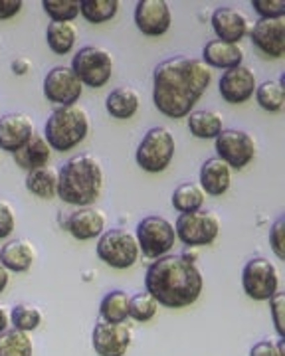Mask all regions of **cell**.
<instances>
[{"label": "cell", "mask_w": 285, "mask_h": 356, "mask_svg": "<svg viewBox=\"0 0 285 356\" xmlns=\"http://www.w3.org/2000/svg\"><path fill=\"white\" fill-rule=\"evenodd\" d=\"M212 81V70L202 60L190 56H172L153 72V102L169 119L193 113L198 99Z\"/></svg>", "instance_id": "6da1fadb"}, {"label": "cell", "mask_w": 285, "mask_h": 356, "mask_svg": "<svg viewBox=\"0 0 285 356\" xmlns=\"http://www.w3.org/2000/svg\"><path fill=\"white\" fill-rule=\"evenodd\" d=\"M147 293L158 305L182 309L195 303L204 287V277L196 264L186 261L181 254H167L155 259L145 273Z\"/></svg>", "instance_id": "7a4b0ae2"}, {"label": "cell", "mask_w": 285, "mask_h": 356, "mask_svg": "<svg viewBox=\"0 0 285 356\" xmlns=\"http://www.w3.org/2000/svg\"><path fill=\"white\" fill-rule=\"evenodd\" d=\"M104 191V166L97 156L81 153L65 161L58 172V198L72 206H91Z\"/></svg>", "instance_id": "3957f363"}, {"label": "cell", "mask_w": 285, "mask_h": 356, "mask_svg": "<svg viewBox=\"0 0 285 356\" xmlns=\"http://www.w3.org/2000/svg\"><path fill=\"white\" fill-rule=\"evenodd\" d=\"M90 135V115L81 105L56 107L46 125L44 139L52 147V151H72Z\"/></svg>", "instance_id": "277c9868"}, {"label": "cell", "mask_w": 285, "mask_h": 356, "mask_svg": "<svg viewBox=\"0 0 285 356\" xmlns=\"http://www.w3.org/2000/svg\"><path fill=\"white\" fill-rule=\"evenodd\" d=\"M174 151H177V143L172 131L165 125H156L142 135L135 153V161L147 172H163L172 163Z\"/></svg>", "instance_id": "5b68a950"}, {"label": "cell", "mask_w": 285, "mask_h": 356, "mask_svg": "<svg viewBox=\"0 0 285 356\" xmlns=\"http://www.w3.org/2000/svg\"><path fill=\"white\" fill-rule=\"evenodd\" d=\"M72 72L81 86L99 89L113 76V56L101 46H83L72 60Z\"/></svg>", "instance_id": "8992f818"}, {"label": "cell", "mask_w": 285, "mask_h": 356, "mask_svg": "<svg viewBox=\"0 0 285 356\" xmlns=\"http://www.w3.org/2000/svg\"><path fill=\"white\" fill-rule=\"evenodd\" d=\"M135 240L139 243V252H142L145 257L149 259H158L163 255H167L174 248L177 242V232L174 226L170 224L165 216L142 218L137 224V234Z\"/></svg>", "instance_id": "52a82bcc"}, {"label": "cell", "mask_w": 285, "mask_h": 356, "mask_svg": "<svg viewBox=\"0 0 285 356\" xmlns=\"http://www.w3.org/2000/svg\"><path fill=\"white\" fill-rule=\"evenodd\" d=\"M139 243L123 228L105 229L97 242V257L113 269H129L139 259Z\"/></svg>", "instance_id": "ba28073f"}, {"label": "cell", "mask_w": 285, "mask_h": 356, "mask_svg": "<svg viewBox=\"0 0 285 356\" xmlns=\"http://www.w3.org/2000/svg\"><path fill=\"white\" fill-rule=\"evenodd\" d=\"M220 218L214 210H198L190 214H181L174 224L177 240H181L188 248L214 243L220 234Z\"/></svg>", "instance_id": "9c48e42d"}, {"label": "cell", "mask_w": 285, "mask_h": 356, "mask_svg": "<svg viewBox=\"0 0 285 356\" xmlns=\"http://www.w3.org/2000/svg\"><path fill=\"white\" fill-rule=\"evenodd\" d=\"M242 287L254 301H270L279 291V273L266 257H252L242 269Z\"/></svg>", "instance_id": "30bf717a"}, {"label": "cell", "mask_w": 285, "mask_h": 356, "mask_svg": "<svg viewBox=\"0 0 285 356\" xmlns=\"http://www.w3.org/2000/svg\"><path fill=\"white\" fill-rule=\"evenodd\" d=\"M214 147L216 156L236 170L246 168L258 153L254 137L242 129H222L220 135L214 139Z\"/></svg>", "instance_id": "8fae6325"}, {"label": "cell", "mask_w": 285, "mask_h": 356, "mask_svg": "<svg viewBox=\"0 0 285 356\" xmlns=\"http://www.w3.org/2000/svg\"><path fill=\"white\" fill-rule=\"evenodd\" d=\"M83 93V86L70 65H56L44 77V95L58 107L76 105Z\"/></svg>", "instance_id": "7c38bea8"}, {"label": "cell", "mask_w": 285, "mask_h": 356, "mask_svg": "<svg viewBox=\"0 0 285 356\" xmlns=\"http://www.w3.org/2000/svg\"><path fill=\"white\" fill-rule=\"evenodd\" d=\"M133 341V331L125 323L97 321L91 332V344L99 356H123Z\"/></svg>", "instance_id": "4fadbf2b"}, {"label": "cell", "mask_w": 285, "mask_h": 356, "mask_svg": "<svg viewBox=\"0 0 285 356\" xmlns=\"http://www.w3.org/2000/svg\"><path fill=\"white\" fill-rule=\"evenodd\" d=\"M256 88H258L256 72L250 65L244 64L226 70L218 81L222 99L226 103H232V105H240V103L252 99L256 93Z\"/></svg>", "instance_id": "5bb4252c"}, {"label": "cell", "mask_w": 285, "mask_h": 356, "mask_svg": "<svg viewBox=\"0 0 285 356\" xmlns=\"http://www.w3.org/2000/svg\"><path fill=\"white\" fill-rule=\"evenodd\" d=\"M247 34L266 58L279 60L285 56V18H258Z\"/></svg>", "instance_id": "9a60e30c"}, {"label": "cell", "mask_w": 285, "mask_h": 356, "mask_svg": "<svg viewBox=\"0 0 285 356\" xmlns=\"http://www.w3.org/2000/svg\"><path fill=\"white\" fill-rule=\"evenodd\" d=\"M135 24L145 36H163L172 24V13L165 0H139L135 4Z\"/></svg>", "instance_id": "2e32d148"}, {"label": "cell", "mask_w": 285, "mask_h": 356, "mask_svg": "<svg viewBox=\"0 0 285 356\" xmlns=\"http://www.w3.org/2000/svg\"><path fill=\"white\" fill-rule=\"evenodd\" d=\"M34 135V121L28 113L13 111L0 117V151L16 153Z\"/></svg>", "instance_id": "e0dca14e"}, {"label": "cell", "mask_w": 285, "mask_h": 356, "mask_svg": "<svg viewBox=\"0 0 285 356\" xmlns=\"http://www.w3.org/2000/svg\"><path fill=\"white\" fill-rule=\"evenodd\" d=\"M210 22H212V30L218 36V40L228 42V44H240L250 32V22H247L246 14L234 6H228V4L218 6L212 13Z\"/></svg>", "instance_id": "ac0fdd59"}, {"label": "cell", "mask_w": 285, "mask_h": 356, "mask_svg": "<svg viewBox=\"0 0 285 356\" xmlns=\"http://www.w3.org/2000/svg\"><path fill=\"white\" fill-rule=\"evenodd\" d=\"M107 226V218L101 208H95V206H83L76 212H72L67 222H65V228L67 232L79 240V242H88L93 238H99L105 232Z\"/></svg>", "instance_id": "d6986e66"}, {"label": "cell", "mask_w": 285, "mask_h": 356, "mask_svg": "<svg viewBox=\"0 0 285 356\" xmlns=\"http://www.w3.org/2000/svg\"><path fill=\"white\" fill-rule=\"evenodd\" d=\"M36 261V248L26 238H16L2 245L0 250V264L6 267V271L24 273Z\"/></svg>", "instance_id": "ffe728a7"}, {"label": "cell", "mask_w": 285, "mask_h": 356, "mask_svg": "<svg viewBox=\"0 0 285 356\" xmlns=\"http://www.w3.org/2000/svg\"><path fill=\"white\" fill-rule=\"evenodd\" d=\"M232 184V168L218 156L206 159L200 166V188L210 196H222Z\"/></svg>", "instance_id": "44dd1931"}, {"label": "cell", "mask_w": 285, "mask_h": 356, "mask_svg": "<svg viewBox=\"0 0 285 356\" xmlns=\"http://www.w3.org/2000/svg\"><path fill=\"white\" fill-rule=\"evenodd\" d=\"M244 48L240 44H228L222 40H210L202 50V62L208 67L230 70L244 64Z\"/></svg>", "instance_id": "7402d4cb"}, {"label": "cell", "mask_w": 285, "mask_h": 356, "mask_svg": "<svg viewBox=\"0 0 285 356\" xmlns=\"http://www.w3.org/2000/svg\"><path fill=\"white\" fill-rule=\"evenodd\" d=\"M16 166L24 168V170H34V168H42V166L50 165L52 159V147L48 145V140L44 139V135H40L34 131V135L30 137L26 145L13 154Z\"/></svg>", "instance_id": "603a6c76"}, {"label": "cell", "mask_w": 285, "mask_h": 356, "mask_svg": "<svg viewBox=\"0 0 285 356\" xmlns=\"http://www.w3.org/2000/svg\"><path fill=\"white\" fill-rule=\"evenodd\" d=\"M139 103H141V97H139L137 89L125 86V88L113 89L107 95L105 109H107V113L111 115L113 119L125 121V119L135 117V113L139 111Z\"/></svg>", "instance_id": "cb8c5ba5"}, {"label": "cell", "mask_w": 285, "mask_h": 356, "mask_svg": "<svg viewBox=\"0 0 285 356\" xmlns=\"http://www.w3.org/2000/svg\"><path fill=\"white\" fill-rule=\"evenodd\" d=\"M188 129L196 139H216L224 129V117L216 109H198L188 115Z\"/></svg>", "instance_id": "d4e9b609"}, {"label": "cell", "mask_w": 285, "mask_h": 356, "mask_svg": "<svg viewBox=\"0 0 285 356\" xmlns=\"http://www.w3.org/2000/svg\"><path fill=\"white\" fill-rule=\"evenodd\" d=\"M26 191L44 200L56 198L58 196V170L50 165L30 170L26 175Z\"/></svg>", "instance_id": "484cf974"}, {"label": "cell", "mask_w": 285, "mask_h": 356, "mask_svg": "<svg viewBox=\"0 0 285 356\" xmlns=\"http://www.w3.org/2000/svg\"><path fill=\"white\" fill-rule=\"evenodd\" d=\"M76 40H78V28L72 22H50L46 28L48 48L58 56H64L74 50Z\"/></svg>", "instance_id": "4316f807"}, {"label": "cell", "mask_w": 285, "mask_h": 356, "mask_svg": "<svg viewBox=\"0 0 285 356\" xmlns=\"http://www.w3.org/2000/svg\"><path fill=\"white\" fill-rule=\"evenodd\" d=\"M206 200V194L196 182H182L172 192V206L181 214H190L202 210Z\"/></svg>", "instance_id": "83f0119b"}, {"label": "cell", "mask_w": 285, "mask_h": 356, "mask_svg": "<svg viewBox=\"0 0 285 356\" xmlns=\"http://www.w3.org/2000/svg\"><path fill=\"white\" fill-rule=\"evenodd\" d=\"M131 297L123 289H113L105 295L99 305V317L105 323H125L129 318Z\"/></svg>", "instance_id": "f1b7e54d"}, {"label": "cell", "mask_w": 285, "mask_h": 356, "mask_svg": "<svg viewBox=\"0 0 285 356\" xmlns=\"http://www.w3.org/2000/svg\"><path fill=\"white\" fill-rule=\"evenodd\" d=\"M256 102L263 109L270 113H279L285 105V86L284 76L279 79H268L263 83H259L256 88Z\"/></svg>", "instance_id": "f546056e"}, {"label": "cell", "mask_w": 285, "mask_h": 356, "mask_svg": "<svg viewBox=\"0 0 285 356\" xmlns=\"http://www.w3.org/2000/svg\"><path fill=\"white\" fill-rule=\"evenodd\" d=\"M119 13L117 0H79V14L91 24H104Z\"/></svg>", "instance_id": "4dcf8cb0"}, {"label": "cell", "mask_w": 285, "mask_h": 356, "mask_svg": "<svg viewBox=\"0 0 285 356\" xmlns=\"http://www.w3.org/2000/svg\"><path fill=\"white\" fill-rule=\"evenodd\" d=\"M34 346L28 332L6 329L0 332V356H32Z\"/></svg>", "instance_id": "1f68e13d"}, {"label": "cell", "mask_w": 285, "mask_h": 356, "mask_svg": "<svg viewBox=\"0 0 285 356\" xmlns=\"http://www.w3.org/2000/svg\"><path fill=\"white\" fill-rule=\"evenodd\" d=\"M10 323H13V329L18 331H36L40 325H42V313H40L38 307L30 305V303H18L13 307L10 311Z\"/></svg>", "instance_id": "d6a6232c"}, {"label": "cell", "mask_w": 285, "mask_h": 356, "mask_svg": "<svg viewBox=\"0 0 285 356\" xmlns=\"http://www.w3.org/2000/svg\"><path fill=\"white\" fill-rule=\"evenodd\" d=\"M42 6L52 22H72L79 16V0H42Z\"/></svg>", "instance_id": "836d02e7"}, {"label": "cell", "mask_w": 285, "mask_h": 356, "mask_svg": "<svg viewBox=\"0 0 285 356\" xmlns=\"http://www.w3.org/2000/svg\"><path fill=\"white\" fill-rule=\"evenodd\" d=\"M158 311V303L155 301L153 295L149 293H137L135 297H131L129 303V317L137 323H149L151 318H155Z\"/></svg>", "instance_id": "e575fe53"}, {"label": "cell", "mask_w": 285, "mask_h": 356, "mask_svg": "<svg viewBox=\"0 0 285 356\" xmlns=\"http://www.w3.org/2000/svg\"><path fill=\"white\" fill-rule=\"evenodd\" d=\"M270 311H272V321L279 339H285V293L277 291L270 299Z\"/></svg>", "instance_id": "d590c367"}, {"label": "cell", "mask_w": 285, "mask_h": 356, "mask_svg": "<svg viewBox=\"0 0 285 356\" xmlns=\"http://www.w3.org/2000/svg\"><path fill=\"white\" fill-rule=\"evenodd\" d=\"M259 18H285V0H252Z\"/></svg>", "instance_id": "8d00e7d4"}, {"label": "cell", "mask_w": 285, "mask_h": 356, "mask_svg": "<svg viewBox=\"0 0 285 356\" xmlns=\"http://www.w3.org/2000/svg\"><path fill=\"white\" fill-rule=\"evenodd\" d=\"M270 245L277 259H285V218L279 216L270 228Z\"/></svg>", "instance_id": "74e56055"}, {"label": "cell", "mask_w": 285, "mask_h": 356, "mask_svg": "<svg viewBox=\"0 0 285 356\" xmlns=\"http://www.w3.org/2000/svg\"><path fill=\"white\" fill-rule=\"evenodd\" d=\"M16 228V214L13 204L0 198V240L8 238Z\"/></svg>", "instance_id": "f35d334b"}, {"label": "cell", "mask_w": 285, "mask_h": 356, "mask_svg": "<svg viewBox=\"0 0 285 356\" xmlns=\"http://www.w3.org/2000/svg\"><path fill=\"white\" fill-rule=\"evenodd\" d=\"M284 341L285 339H279L277 343H273V341H259L258 344L252 346L250 356H285Z\"/></svg>", "instance_id": "ab89813d"}, {"label": "cell", "mask_w": 285, "mask_h": 356, "mask_svg": "<svg viewBox=\"0 0 285 356\" xmlns=\"http://www.w3.org/2000/svg\"><path fill=\"white\" fill-rule=\"evenodd\" d=\"M22 0H0V20L14 18L16 14L22 10Z\"/></svg>", "instance_id": "60d3db41"}, {"label": "cell", "mask_w": 285, "mask_h": 356, "mask_svg": "<svg viewBox=\"0 0 285 356\" xmlns=\"http://www.w3.org/2000/svg\"><path fill=\"white\" fill-rule=\"evenodd\" d=\"M10 67H13V72L16 76H26L28 72H30V67H32V64H30V60H26V58H16L13 64H10Z\"/></svg>", "instance_id": "b9f144b4"}, {"label": "cell", "mask_w": 285, "mask_h": 356, "mask_svg": "<svg viewBox=\"0 0 285 356\" xmlns=\"http://www.w3.org/2000/svg\"><path fill=\"white\" fill-rule=\"evenodd\" d=\"M181 255L184 257V259H186V261L196 264V257H198V248H188V245H186V250H184Z\"/></svg>", "instance_id": "7bdbcfd3"}, {"label": "cell", "mask_w": 285, "mask_h": 356, "mask_svg": "<svg viewBox=\"0 0 285 356\" xmlns=\"http://www.w3.org/2000/svg\"><path fill=\"white\" fill-rule=\"evenodd\" d=\"M6 285H8V271H6V267L0 264V293H4Z\"/></svg>", "instance_id": "ee69618b"}, {"label": "cell", "mask_w": 285, "mask_h": 356, "mask_svg": "<svg viewBox=\"0 0 285 356\" xmlns=\"http://www.w3.org/2000/svg\"><path fill=\"white\" fill-rule=\"evenodd\" d=\"M8 321H10V318H8V313L0 307V332L8 329Z\"/></svg>", "instance_id": "f6af8a7d"}]
</instances>
